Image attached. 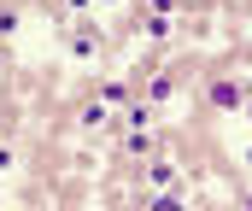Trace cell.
Masks as SVG:
<instances>
[{
  "instance_id": "3",
  "label": "cell",
  "mask_w": 252,
  "mask_h": 211,
  "mask_svg": "<svg viewBox=\"0 0 252 211\" xmlns=\"http://www.w3.org/2000/svg\"><path fill=\"white\" fill-rule=\"evenodd\" d=\"M247 112H252V100H247Z\"/></svg>"
},
{
  "instance_id": "1",
  "label": "cell",
  "mask_w": 252,
  "mask_h": 211,
  "mask_svg": "<svg viewBox=\"0 0 252 211\" xmlns=\"http://www.w3.org/2000/svg\"><path fill=\"white\" fill-rule=\"evenodd\" d=\"M211 106H223V112H241V106H247L241 82H211Z\"/></svg>"
},
{
  "instance_id": "2",
  "label": "cell",
  "mask_w": 252,
  "mask_h": 211,
  "mask_svg": "<svg viewBox=\"0 0 252 211\" xmlns=\"http://www.w3.org/2000/svg\"><path fill=\"white\" fill-rule=\"evenodd\" d=\"M147 211H182V200H170V194H164V200H153Z\"/></svg>"
}]
</instances>
